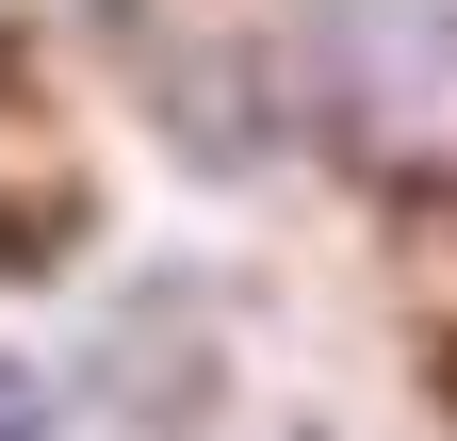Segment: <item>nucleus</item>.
I'll return each mask as SVG.
<instances>
[{
    "instance_id": "1",
    "label": "nucleus",
    "mask_w": 457,
    "mask_h": 441,
    "mask_svg": "<svg viewBox=\"0 0 457 441\" xmlns=\"http://www.w3.org/2000/svg\"><path fill=\"white\" fill-rule=\"evenodd\" d=\"M0 441H33V393H17V376H0Z\"/></svg>"
}]
</instances>
